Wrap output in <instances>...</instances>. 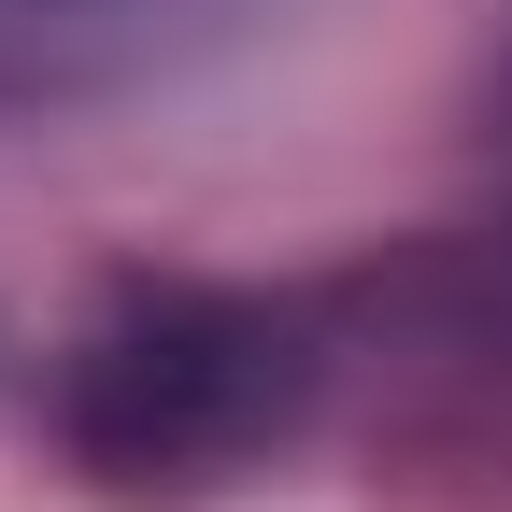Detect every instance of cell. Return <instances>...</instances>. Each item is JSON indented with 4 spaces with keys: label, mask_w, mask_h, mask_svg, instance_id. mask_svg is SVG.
<instances>
[{
    "label": "cell",
    "mask_w": 512,
    "mask_h": 512,
    "mask_svg": "<svg viewBox=\"0 0 512 512\" xmlns=\"http://www.w3.org/2000/svg\"><path fill=\"white\" fill-rule=\"evenodd\" d=\"M185 15H228V0H0V100H57L114 57L171 43Z\"/></svg>",
    "instance_id": "cell-2"
},
{
    "label": "cell",
    "mask_w": 512,
    "mask_h": 512,
    "mask_svg": "<svg viewBox=\"0 0 512 512\" xmlns=\"http://www.w3.org/2000/svg\"><path fill=\"white\" fill-rule=\"evenodd\" d=\"M313 399V356L285 313L256 299H128L114 328L72 356V441L114 484H214L242 456H271Z\"/></svg>",
    "instance_id": "cell-1"
}]
</instances>
